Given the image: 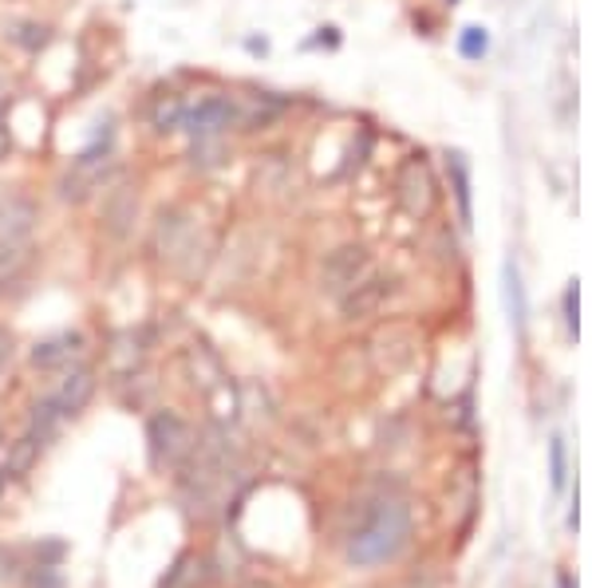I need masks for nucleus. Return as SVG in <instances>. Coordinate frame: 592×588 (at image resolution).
<instances>
[{
  "label": "nucleus",
  "instance_id": "f257e3e1",
  "mask_svg": "<svg viewBox=\"0 0 592 588\" xmlns=\"http://www.w3.org/2000/svg\"><path fill=\"white\" fill-rule=\"evenodd\" d=\"M407 537H411V509L399 497H379L364 526L348 541V557L355 565H384L407 545Z\"/></svg>",
  "mask_w": 592,
  "mask_h": 588
},
{
  "label": "nucleus",
  "instance_id": "f03ea898",
  "mask_svg": "<svg viewBox=\"0 0 592 588\" xmlns=\"http://www.w3.org/2000/svg\"><path fill=\"white\" fill-rule=\"evenodd\" d=\"M146 443H150V458L162 470H182L190 463L197 446V431L174 411H158L146 423Z\"/></svg>",
  "mask_w": 592,
  "mask_h": 588
},
{
  "label": "nucleus",
  "instance_id": "7ed1b4c3",
  "mask_svg": "<svg viewBox=\"0 0 592 588\" xmlns=\"http://www.w3.org/2000/svg\"><path fill=\"white\" fill-rule=\"evenodd\" d=\"M367 273H372V253H367L364 245H340L324 257L321 289L328 292V297L340 300V297H348V292H352Z\"/></svg>",
  "mask_w": 592,
  "mask_h": 588
},
{
  "label": "nucleus",
  "instance_id": "20e7f679",
  "mask_svg": "<svg viewBox=\"0 0 592 588\" xmlns=\"http://www.w3.org/2000/svg\"><path fill=\"white\" fill-rule=\"evenodd\" d=\"M395 197H399V206H403L411 217H426L435 209L438 187H435V175H431L426 158H419V155L403 158L399 175H395Z\"/></svg>",
  "mask_w": 592,
  "mask_h": 588
},
{
  "label": "nucleus",
  "instance_id": "39448f33",
  "mask_svg": "<svg viewBox=\"0 0 592 588\" xmlns=\"http://www.w3.org/2000/svg\"><path fill=\"white\" fill-rule=\"evenodd\" d=\"M111 166H114V158H111L107 146H92V151H84V155L68 166V175H63V182H60L63 202H87L92 194H99L104 182H107V175H111Z\"/></svg>",
  "mask_w": 592,
  "mask_h": 588
},
{
  "label": "nucleus",
  "instance_id": "423d86ee",
  "mask_svg": "<svg viewBox=\"0 0 592 588\" xmlns=\"http://www.w3.org/2000/svg\"><path fill=\"white\" fill-rule=\"evenodd\" d=\"M182 368H186L190 383H194L197 392L206 395L214 407H221V399H226V395H233L226 368H221V360L214 356V348H209V344H190V348L182 351Z\"/></svg>",
  "mask_w": 592,
  "mask_h": 588
},
{
  "label": "nucleus",
  "instance_id": "0eeeda50",
  "mask_svg": "<svg viewBox=\"0 0 592 588\" xmlns=\"http://www.w3.org/2000/svg\"><path fill=\"white\" fill-rule=\"evenodd\" d=\"M395 292H399V280L395 277H387V273H367L348 297H340V309L348 321H364V316H375L379 309H387V300H391Z\"/></svg>",
  "mask_w": 592,
  "mask_h": 588
},
{
  "label": "nucleus",
  "instance_id": "6e6552de",
  "mask_svg": "<svg viewBox=\"0 0 592 588\" xmlns=\"http://www.w3.org/2000/svg\"><path fill=\"white\" fill-rule=\"evenodd\" d=\"M229 127H238V107H233V99H221V95L202 99L182 115V131H190L194 139H221Z\"/></svg>",
  "mask_w": 592,
  "mask_h": 588
},
{
  "label": "nucleus",
  "instance_id": "1a4fd4ad",
  "mask_svg": "<svg viewBox=\"0 0 592 588\" xmlns=\"http://www.w3.org/2000/svg\"><path fill=\"white\" fill-rule=\"evenodd\" d=\"M92 392H95V372L87 368V363H72V368H60V380H56V387H52L48 399H52L63 415H75V411H84L87 407Z\"/></svg>",
  "mask_w": 592,
  "mask_h": 588
},
{
  "label": "nucleus",
  "instance_id": "9d476101",
  "mask_svg": "<svg viewBox=\"0 0 592 588\" xmlns=\"http://www.w3.org/2000/svg\"><path fill=\"white\" fill-rule=\"evenodd\" d=\"M138 217V187L135 182H119L104 197V229L111 238H126Z\"/></svg>",
  "mask_w": 592,
  "mask_h": 588
},
{
  "label": "nucleus",
  "instance_id": "9b49d317",
  "mask_svg": "<svg viewBox=\"0 0 592 588\" xmlns=\"http://www.w3.org/2000/svg\"><path fill=\"white\" fill-rule=\"evenodd\" d=\"M194 245V226L182 214H162L155 226V253L162 261H182Z\"/></svg>",
  "mask_w": 592,
  "mask_h": 588
},
{
  "label": "nucleus",
  "instance_id": "f8f14e48",
  "mask_svg": "<svg viewBox=\"0 0 592 588\" xmlns=\"http://www.w3.org/2000/svg\"><path fill=\"white\" fill-rule=\"evenodd\" d=\"M84 356V336L80 332H63V336H52L32 348V363L36 368H48V372H60V368H72Z\"/></svg>",
  "mask_w": 592,
  "mask_h": 588
},
{
  "label": "nucleus",
  "instance_id": "ddd939ff",
  "mask_svg": "<svg viewBox=\"0 0 592 588\" xmlns=\"http://www.w3.org/2000/svg\"><path fill=\"white\" fill-rule=\"evenodd\" d=\"M36 226V206L28 197H0V245L24 241Z\"/></svg>",
  "mask_w": 592,
  "mask_h": 588
},
{
  "label": "nucleus",
  "instance_id": "4468645a",
  "mask_svg": "<svg viewBox=\"0 0 592 588\" xmlns=\"http://www.w3.org/2000/svg\"><path fill=\"white\" fill-rule=\"evenodd\" d=\"M233 107H238V127H241V131H265V127H273L285 115V104H281V99H273V95L233 99Z\"/></svg>",
  "mask_w": 592,
  "mask_h": 588
},
{
  "label": "nucleus",
  "instance_id": "2eb2a0df",
  "mask_svg": "<svg viewBox=\"0 0 592 588\" xmlns=\"http://www.w3.org/2000/svg\"><path fill=\"white\" fill-rule=\"evenodd\" d=\"M32 253H36V249H32L28 241L0 245V297L9 289H16L24 280V273H28V265H32Z\"/></svg>",
  "mask_w": 592,
  "mask_h": 588
},
{
  "label": "nucleus",
  "instance_id": "dca6fc26",
  "mask_svg": "<svg viewBox=\"0 0 592 588\" xmlns=\"http://www.w3.org/2000/svg\"><path fill=\"white\" fill-rule=\"evenodd\" d=\"M40 451L44 446L32 439L28 431L16 439V443H9V451H4V466H0V475L4 478H24L32 470V466L40 463Z\"/></svg>",
  "mask_w": 592,
  "mask_h": 588
},
{
  "label": "nucleus",
  "instance_id": "f3484780",
  "mask_svg": "<svg viewBox=\"0 0 592 588\" xmlns=\"http://www.w3.org/2000/svg\"><path fill=\"white\" fill-rule=\"evenodd\" d=\"M143 363V336L135 332H119L114 336V348H111V368L119 375H131Z\"/></svg>",
  "mask_w": 592,
  "mask_h": 588
},
{
  "label": "nucleus",
  "instance_id": "a211bd4d",
  "mask_svg": "<svg viewBox=\"0 0 592 588\" xmlns=\"http://www.w3.org/2000/svg\"><path fill=\"white\" fill-rule=\"evenodd\" d=\"M182 115H186V104L178 95H162L150 111V123H155V131H174V127H182Z\"/></svg>",
  "mask_w": 592,
  "mask_h": 588
},
{
  "label": "nucleus",
  "instance_id": "6ab92c4d",
  "mask_svg": "<svg viewBox=\"0 0 592 588\" xmlns=\"http://www.w3.org/2000/svg\"><path fill=\"white\" fill-rule=\"evenodd\" d=\"M24 577V561L16 549H0V585L4 580H21Z\"/></svg>",
  "mask_w": 592,
  "mask_h": 588
},
{
  "label": "nucleus",
  "instance_id": "aec40b11",
  "mask_svg": "<svg viewBox=\"0 0 592 588\" xmlns=\"http://www.w3.org/2000/svg\"><path fill=\"white\" fill-rule=\"evenodd\" d=\"M218 151H221L218 139H197V143H194V163L197 166H214V163H218V158H214Z\"/></svg>",
  "mask_w": 592,
  "mask_h": 588
},
{
  "label": "nucleus",
  "instance_id": "412c9836",
  "mask_svg": "<svg viewBox=\"0 0 592 588\" xmlns=\"http://www.w3.org/2000/svg\"><path fill=\"white\" fill-rule=\"evenodd\" d=\"M462 52H467V56H482V52H486V32L467 28V36H462Z\"/></svg>",
  "mask_w": 592,
  "mask_h": 588
},
{
  "label": "nucleus",
  "instance_id": "4be33fe9",
  "mask_svg": "<svg viewBox=\"0 0 592 588\" xmlns=\"http://www.w3.org/2000/svg\"><path fill=\"white\" fill-rule=\"evenodd\" d=\"M455 187H458V202H462V217H470V194H467V170H462V163H455Z\"/></svg>",
  "mask_w": 592,
  "mask_h": 588
},
{
  "label": "nucleus",
  "instance_id": "5701e85b",
  "mask_svg": "<svg viewBox=\"0 0 592 588\" xmlns=\"http://www.w3.org/2000/svg\"><path fill=\"white\" fill-rule=\"evenodd\" d=\"M565 482V455H561V439H553V485Z\"/></svg>",
  "mask_w": 592,
  "mask_h": 588
},
{
  "label": "nucleus",
  "instance_id": "b1692460",
  "mask_svg": "<svg viewBox=\"0 0 592 588\" xmlns=\"http://www.w3.org/2000/svg\"><path fill=\"white\" fill-rule=\"evenodd\" d=\"M12 360V336L4 328H0V368H4V363Z\"/></svg>",
  "mask_w": 592,
  "mask_h": 588
},
{
  "label": "nucleus",
  "instance_id": "393cba45",
  "mask_svg": "<svg viewBox=\"0 0 592 588\" xmlns=\"http://www.w3.org/2000/svg\"><path fill=\"white\" fill-rule=\"evenodd\" d=\"M4 155H9V134L0 131V158H4Z\"/></svg>",
  "mask_w": 592,
  "mask_h": 588
},
{
  "label": "nucleus",
  "instance_id": "a878e982",
  "mask_svg": "<svg viewBox=\"0 0 592 588\" xmlns=\"http://www.w3.org/2000/svg\"><path fill=\"white\" fill-rule=\"evenodd\" d=\"M4 482H9V478H4V475H0V497H4Z\"/></svg>",
  "mask_w": 592,
  "mask_h": 588
},
{
  "label": "nucleus",
  "instance_id": "bb28decb",
  "mask_svg": "<svg viewBox=\"0 0 592 588\" xmlns=\"http://www.w3.org/2000/svg\"><path fill=\"white\" fill-rule=\"evenodd\" d=\"M245 588H269V585H245Z\"/></svg>",
  "mask_w": 592,
  "mask_h": 588
},
{
  "label": "nucleus",
  "instance_id": "cd10ccee",
  "mask_svg": "<svg viewBox=\"0 0 592 588\" xmlns=\"http://www.w3.org/2000/svg\"><path fill=\"white\" fill-rule=\"evenodd\" d=\"M0 443H4V439H0Z\"/></svg>",
  "mask_w": 592,
  "mask_h": 588
}]
</instances>
